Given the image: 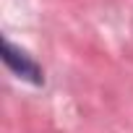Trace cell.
<instances>
[{"label":"cell","mask_w":133,"mask_h":133,"mask_svg":"<svg viewBox=\"0 0 133 133\" xmlns=\"http://www.w3.org/2000/svg\"><path fill=\"white\" fill-rule=\"evenodd\" d=\"M3 63L8 65L18 78H26V81H31L34 86H42V84H44L42 68H39V65H37L21 47H16V44L8 42V39H3Z\"/></svg>","instance_id":"cell-1"}]
</instances>
